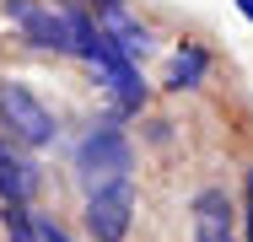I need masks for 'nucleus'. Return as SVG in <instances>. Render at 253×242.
I'll return each mask as SVG.
<instances>
[{
  "instance_id": "12",
  "label": "nucleus",
  "mask_w": 253,
  "mask_h": 242,
  "mask_svg": "<svg viewBox=\"0 0 253 242\" xmlns=\"http://www.w3.org/2000/svg\"><path fill=\"white\" fill-rule=\"evenodd\" d=\"M248 242H253V167H248Z\"/></svg>"
},
{
  "instance_id": "13",
  "label": "nucleus",
  "mask_w": 253,
  "mask_h": 242,
  "mask_svg": "<svg viewBox=\"0 0 253 242\" xmlns=\"http://www.w3.org/2000/svg\"><path fill=\"white\" fill-rule=\"evenodd\" d=\"M237 11H243V16H248V22H253V0H237Z\"/></svg>"
},
{
  "instance_id": "8",
  "label": "nucleus",
  "mask_w": 253,
  "mask_h": 242,
  "mask_svg": "<svg viewBox=\"0 0 253 242\" xmlns=\"http://www.w3.org/2000/svg\"><path fill=\"white\" fill-rule=\"evenodd\" d=\"M33 189H38V172H33V161H22L11 145L0 140V199H27Z\"/></svg>"
},
{
  "instance_id": "9",
  "label": "nucleus",
  "mask_w": 253,
  "mask_h": 242,
  "mask_svg": "<svg viewBox=\"0 0 253 242\" xmlns=\"http://www.w3.org/2000/svg\"><path fill=\"white\" fill-rule=\"evenodd\" d=\"M205 70H210V54L194 48V43H183L172 54V65H167V86H172V92H189V86L205 81Z\"/></svg>"
},
{
  "instance_id": "11",
  "label": "nucleus",
  "mask_w": 253,
  "mask_h": 242,
  "mask_svg": "<svg viewBox=\"0 0 253 242\" xmlns=\"http://www.w3.org/2000/svg\"><path fill=\"white\" fill-rule=\"evenodd\" d=\"M38 237H43V242H70V237H65V232L49 221V215H38Z\"/></svg>"
},
{
  "instance_id": "3",
  "label": "nucleus",
  "mask_w": 253,
  "mask_h": 242,
  "mask_svg": "<svg viewBox=\"0 0 253 242\" xmlns=\"http://www.w3.org/2000/svg\"><path fill=\"white\" fill-rule=\"evenodd\" d=\"M0 119L11 124L16 140H27V145H49L54 140V113L27 92V86H16V81L0 86Z\"/></svg>"
},
{
  "instance_id": "7",
  "label": "nucleus",
  "mask_w": 253,
  "mask_h": 242,
  "mask_svg": "<svg viewBox=\"0 0 253 242\" xmlns=\"http://www.w3.org/2000/svg\"><path fill=\"white\" fill-rule=\"evenodd\" d=\"M102 33H108L113 43L124 48L129 59H146V54H151V27H140V22H135V16L124 11V0L102 11Z\"/></svg>"
},
{
  "instance_id": "1",
  "label": "nucleus",
  "mask_w": 253,
  "mask_h": 242,
  "mask_svg": "<svg viewBox=\"0 0 253 242\" xmlns=\"http://www.w3.org/2000/svg\"><path fill=\"white\" fill-rule=\"evenodd\" d=\"M129 167H135V151H129V140H124L113 124L92 129L86 140L76 145V172H81L86 194L113 189V183H129Z\"/></svg>"
},
{
  "instance_id": "4",
  "label": "nucleus",
  "mask_w": 253,
  "mask_h": 242,
  "mask_svg": "<svg viewBox=\"0 0 253 242\" xmlns=\"http://www.w3.org/2000/svg\"><path fill=\"white\" fill-rule=\"evenodd\" d=\"M129 215H135V189H129V183H113V189L86 194V232L97 242H124Z\"/></svg>"
},
{
  "instance_id": "10",
  "label": "nucleus",
  "mask_w": 253,
  "mask_h": 242,
  "mask_svg": "<svg viewBox=\"0 0 253 242\" xmlns=\"http://www.w3.org/2000/svg\"><path fill=\"white\" fill-rule=\"evenodd\" d=\"M0 221H5L11 242H43V237H38V215H33V210H22V199H5Z\"/></svg>"
},
{
  "instance_id": "5",
  "label": "nucleus",
  "mask_w": 253,
  "mask_h": 242,
  "mask_svg": "<svg viewBox=\"0 0 253 242\" xmlns=\"http://www.w3.org/2000/svg\"><path fill=\"white\" fill-rule=\"evenodd\" d=\"M5 16L38 48H65V54H70V16H65V11H49V5H38V0H5Z\"/></svg>"
},
{
  "instance_id": "2",
  "label": "nucleus",
  "mask_w": 253,
  "mask_h": 242,
  "mask_svg": "<svg viewBox=\"0 0 253 242\" xmlns=\"http://www.w3.org/2000/svg\"><path fill=\"white\" fill-rule=\"evenodd\" d=\"M86 59H92V70L102 76V86H108L113 97H119L124 108H140V102H146V81H140L135 59H129L124 48L113 43V38H108L102 27H97V43L86 48Z\"/></svg>"
},
{
  "instance_id": "6",
  "label": "nucleus",
  "mask_w": 253,
  "mask_h": 242,
  "mask_svg": "<svg viewBox=\"0 0 253 242\" xmlns=\"http://www.w3.org/2000/svg\"><path fill=\"white\" fill-rule=\"evenodd\" d=\"M194 242H232V199H226V189L194 194Z\"/></svg>"
}]
</instances>
